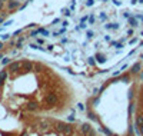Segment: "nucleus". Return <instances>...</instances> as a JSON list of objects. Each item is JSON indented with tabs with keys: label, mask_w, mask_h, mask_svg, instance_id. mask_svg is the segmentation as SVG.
Instances as JSON below:
<instances>
[{
	"label": "nucleus",
	"mask_w": 143,
	"mask_h": 136,
	"mask_svg": "<svg viewBox=\"0 0 143 136\" xmlns=\"http://www.w3.org/2000/svg\"><path fill=\"white\" fill-rule=\"evenodd\" d=\"M136 113L143 116V83H142V86H140V89H139V97H137V103H136ZM133 129L139 136H143V126L133 127Z\"/></svg>",
	"instance_id": "f257e3e1"
},
{
	"label": "nucleus",
	"mask_w": 143,
	"mask_h": 136,
	"mask_svg": "<svg viewBox=\"0 0 143 136\" xmlns=\"http://www.w3.org/2000/svg\"><path fill=\"white\" fill-rule=\"evenodd\" d=\"M43 103H44V108L46 109H52L54 105H57L59 102V96L56 95L54 92H47L46 95L43 96Z\"/></svg>",
	"instance_id": "f03ea898"
},
{
	"label": "nucleus",
	"mask_w": 143,
	"mask_h": 136,
	"mask_svg": "<svg viewBox=\"0 0 143 136\" xmlns=\"http://www.w3.org/2000/svg\"><path fill=\"white\" fill-rule=\"evenodd\" d=\"M33 66H34V63L33 62H30V60H22V67H20V74H27V73H30L31 70H33Z\"/></svg>",
	"instance_id": "7ed1b4c3"
},
{
	"label": "nucleus",
	"mask_w": 143,
	"mask_h": 136,
	"mask_svg": "<svg viewBox=\"0 0 143 136\" xmlns=\"http://www.w3.org/2000/svg\"><path fill=\"white\" fill-rule=\"evenodd\" d=\"M20 67H22V62H12L10 65H7V72L16 74V73H19Z\"/></svg>",
	"instance_id": "20e7f679"
},
{
	"label": "nucleus",
	"mask_w": 143,
	"mask_h": 136,
	"mask_svg": "<svg viewBox=\"0 0 143 136\" xmlns=\"http://www.w3.org/2000/svg\"><path fill=\"white\" fill-rule=\"evenodd\" d=\"M25 109L29 112H37L39 109H40V106H39L37 102H34V100H30V102H27L25 105Z\"/></svg>",
	"instance_id": "39448f33"
},
{
	"label": "nucleus",
	"mask_w": 143,
	"mask_h": 136,
	"mask_svg": "<svg viewBox=\"0 0 143 136\" xmlns=\"http://www.w3.org/2000/svg\"><path fill=\"white\" fill-rule=\"evenodd\" d=\"M53 125H54V130L59 133H63L66 129V126H67V123L66 122H60V120H54L53 122Z\"/></svg>",
	"instance_id": "423d86ee"
},
{
	"label": "nucleus",
	"mask_w": 143,
	"mask_h": 136,
	"mask_svg": "<svg viewBox=\"0 0 143 136\" xmlns=\"http://www.w3.org/2000/svg\"><path fill=\"white\" fill-rule=\"evenodd\" d=\"M37 127L42 130V132H47V130L52 127V125H50V120H49V119H44V120H40V122H39Z\"/></svg>",
	"instance_id": "0eeeda50"
},
{
	"label": "nucleus",
	"mask_w": 143,
	"mask_h": 136,
	"mask_svg": "<svg viewBox=\"0 0 143 136\" xmlns=\"http://www.w3.org/2000/svg\"><path fill=\"white\" fill-rule=\"evenodd\" d=\"M92 129H93V127H92L89 123H82V126H80V132H82V135H83V136H86Z\"/></svg>",
	"instance_id": "6e6552de"
},
{
	"label": "nucleus",
	"mask_w": 143,
	"mask_h": 136,
	"mask_svg": "<svg viewBox=\"0 0 143 136\" xmlns=\"http://www.w3.org/2000/svg\"><path fill=\"white\" fill-rule=\"evenodd\" d=\"M19 2H17V0H10L9 3H7V10H9V12H12V10H16L17 9V7H19Z\"/></svg>",
	"instance_id": "1a4fd4ad"
},
{
	"label": "nucleus",
	"mask_w": 143,
	"mask_h": 136,
	"mask_svg": "<svg viewBox=\"0 0 143 136\" xmlns=\"http://www.w3.org/2000/svg\"><path fill=\"white\" fill-rule=\"evenodd\" d=\"M140 70H142V65H140L139 62H136L133 66H132V69H130V74H139Z\"/></svg>",
	"instance_id": "9d476101"
},
{
	"label": "nucleus",
	"mask_w": 143,
	"mask_h": 136,
	"mask_svg": "<svg viewBox=\"0 0 143 136\" xmlns=\"http://www.w3.org/2000/svg\"><path fill=\"white\" fill-rule=\"evenodd\" d=\"M33 72H36V73H42V72H43V65L39 63V62H36L34 66H33Z\"/></svg>",
	"instance_id": "9b49d317"
},
{
	"label": "nucleus",
	"mask_w": 143,
	"mask_h": 136,
	"mask_svg": "<svg viewBox=\"0 0 143 136\" xmlns=\"http://www.w3.org/2000/svg\"><path fill=\"white\" fill-rule=\"evenodd\" d=\"M87 116H89V119H90V120H93V122H99V119H97L96 113H94V112H92L90 109H87Z\"/></svg>",
	"instance_id": "f8f14e48"
},
{
	"label": "nucleus",
	"mask_w": 143,
	"mask_h": 136,
	"mask_svg": "<svg viewBox=\"0 0 143 136\" xmlns=\"http://www.w3.org/2000/svg\"><path fill=\"white\" fill-rule=\"evenodd\" d=\"M30 49H33V50H42V52H46V49L44 47H42L40 44H36V43H30Z\"/></svg>",
	"instance_id": "ddd939ff"
},
{
	"label": "nucleus",
	"mask_w": 143,
	"mask_h": 136,
	"mask_svg": "<svg viewBox=\"0 0 143 136\" xmlns=\"http://www.w3.org/2000/svg\"><path fill=\"white\" fill-rule=\"evenodd\" d=\"M94 59H96L97 63H105V62H106V57H105L103 55H100V53H97V55L94 56Z\"/></svg>",
	"instance_id": "4468645a"
},
{
	"label": "nucleus",
	"mask_w": 143,
	"mask_h": 136,
	"mask_svg": "<svg viewBox=\"0 0 143 136\" xmlns=\"http://www.w3.org/2000/svg\"><path fill=\"white\" fill-rule=\"evenodd\" d=\"M99 132H103L106 136H112V135H113V132H112V130H109L107 127H105V126L99 127Z\"/></svg>",
	"instance_id": "2eb2a0df"
},
{
	"label": "nucleus",
	"mask_w": 143,
	"mask_h": 136,
	"mask_svg": "<svg viewBox=\"0 0 143 136\" xmlns=\"http://www.w3.org/2000/svg\"><path fill=\"white\" fill-rule=\"evenodd\" d=\"M23 42H25V36H20L19 39H17V42H16V47H17V49H22Z\"/></svg>",
	"instance_id": "dca6fc26"
},
{
	"label": "nucleus",
	"mask_w": 143,
	"mask_h": 136,
	"mask_svg": "<svg viewBox=\"0 0 143 136\" xmlns=\"http://www.w3.org/2000/svg\"><path fill=\"white\" fill-rule=\"evenodd\" d=\"M7 77H9V72H7V69L6 70H0V79H2V80H6Z\"/></svg>",
	"instance_id": "f3484780"
},
{
	"label": "nucleus",
	"mask_w": 143,
	"mask_h": 136,
	"mask_svg": "<svg viewBox=\"0 0 143 136\" xmlns=\"http://www.w3.org/2000/svg\"><path fill=\"white\" fill-rule=\"evenodd\" d=\"M12 63V59H9V57H3L2 59V65L3 66H7V65H10Z\"/></svg>",
	"instance_id": "a211bd4d"
},
{
	"label": "nucleus",
	"mask_w": 143,
	"mask_h": 136,
	"mask_svg": "<svg viewBox=\"0 0 143 136\" xmlns=\"http://www.w3.org/2000/svg\"><path fill=\"white\" fill-rule=\"evenodd\" d=\"M39 30H40V34H43V36H50V32L47 30V29H43V27H39Z\"/></svg>",
	"instance_id": "6ab92c4d"
},
{
	"label": "nucleus",
	"mask_w": 143,
	"mask_h": 136,
	"mask_svg": "<svg viewBox=\"0 0 143 136\" xmlns=\"http://www.w3.org/2000/svg\"><path fill=\"white\" fill-rule=\"evenodd\" d=\"M10 37H12V34H9V33H4V34H2V40H9Z\"/></svg>",
	"instance_id": "aec40b11"
},
{
	"label": "nucleus",
	"mask_w": 143,
	"mask_h": 136,
	"mask_svg": "<svg viewBox=\"0 0 143 136\" xmlns=\"http://www.w3.org/2000/svg\"><path fill=\"white\" fill-rule=\"evenodd\" d=\"M87 22H89V25H93V23H94V16L90 14L89 17H87Z\"/></svg>",
	"instance_id": "412c9836"
},
{
	"label": "nucleus",
	"mask_w": 143,
	"mask_h": 136,
	"mask_svg": "<svg viewBox=\"0 0 143 136\" xmlns=\"http://www.w3.org/2000/svg\"><path fill=\"white\" fill-rule=\"evenodd\" d=\"M39 33H40V30H39V29H36V30H33V32L30 33V36H31V37H36Z\"/></svg>",
	"instance_id": "4be33fe9"
},
{
	"label": "nucleus",
	"mask_w": 143,
	"mask_h": 136,
	"mask_svg": "<svg viewBox=\"0 0 143 136\" xmlns=\"http://www.w3.org/2000/svg\"><path fill=\"white\" fill-rule=\"evenodd\" d=\"M87 62H89V65H90V66H94V65H96V62H94V57H89V60H87Z\"/></svg>",
	"instance_id": "5701e85b"
},
{
	"label": "nucleus",
	"mask_w": 143,
	"mask_h": 136,
	"mask_svg": "<svg viewBox=\"0 0 143 136\" xmlns=\"http://www.w3.org/2000/svg\"><path fill=\"white\" fill-rule=\"evenodd\" d=\"M62 12H63V14H65V16H67V17L72 14V13H70V10H69V9H63Z\"/></svg>",
	"instance_id": "b1692460"
},
{
	"label": "nucleus",
	"mask_w": 143,
	"mask_h": 136,
	"mask_svg": "<svg viewBox=\"0 0 143 136\" xmlns=\"http://www.w3.org/2000/svg\"><path fill=\"white\" fill-rule=\"evenodd\" d=\"M93 36H94V33L92 30H87V39H93Z\"/></svg>",
	"instance_id": "393cba45"
},
{
	"label": "nucleus",
	"mask_w": 143,
	"mask_h": 136,
	"mask_svg": "<svg viewBox=\"0 0 143 136\" xmlns=\"http://www.w3.org/2000/svg\"><path fill=\"white\" fill-rule=\"evenodd\" d=\"M67 120H69V122H75V120H76L75 115H70V116H67Z\"/></svg>",
	"instance_id": "a878e982"
},
{
	"label": "nucleus",
	"mask_w": 143,
	"mask_h": 136,
	"mask_svg": "<svg viewBox=\"0 0 143 136\" xmlns=\"http://www.w3.org/2000/svg\"><path fill=\"white\" fill-rule=\"evenodd\" d=\"M99 100H100V96H97V97H94V99H93V106H96L97 103H99Z\"/></svg>",
	"instance_id": "bb28decb"
},
{
	"label": "nucleus",
	"mask_w": 143,
	"mask_h": 136,
	"mask_svg": "<svg viewBox=\"0 0 143 136\" xmlns=\"http://www.w3.org/2000/svg\"><path fill=\"white\" fill-rule=\"evenodd\" d=\"M77 109L83 112V110H84V105H83V103H77Z\"/></svg>",
	"instance_id": "cd10ccee"
},
{
	"label": "nucleus",
	"mask_w": 143,
	"mask_h": 136,
	"mask_svg": "<svg viewBox=\"0 0 143 136\" xmlns=\"http://www.w3.org/2000/svg\"><path fill=\"white\" fill-rule=\"evenodd\" d=\"M37 44L43 46V44H44V39H37Z\"/></svg>",
	"instance_id": "c85d7f7f"
},
{
	"label": "nucleus",
	"mask_w": 143,
	"mask_h": 136,
	"mask_svg": "<svg viewBox=\"0 0 143 136\" xmlns=\"http://www.w3.org/2000/svg\"><path fill=\"white\" fill-rule=\"evenodd\" d=\"M33 27H36V25H34V23H30V25L26 26V29H33Z\"/></svg>",
	"instance_id": "c756f323"
},
{
	"label": "nucleus",
	"mask_w": 143,
	"mask_h": 136,
	"mask_svg": "<svg viewBox=\"0 0 143 136\" xmlns=\"http://www.w3.org/2000/svg\"><path fill=\"white\" fill-rule=\"evenodd\" d=\"M12 23H13V20H7V22H4V23H3V26H10Z\"/></svg>",
	"instance_id": "7c9ffc66"
},
{
	"label": "nucleus",
	"mask_w": 143,
	"mask_h": 136,
	"mask_svg": "<svg viewBox=\"0 0 143 136\" xmlns=\"http://www.w3.org/2000/svg\"><path fill=\"white\" fill-rule=\"evenodd\" d=\"M57 23H60V19H54L53 20V25H57Z\"/></svg>",
	"instance_id": "2f4dec72"
},
{
	"label": "nucleus",
	"mask_w": 143,
	"mask_h": 136,
	"mask_svg": "<svg viewBox=\"0 0 143 136\" xmlns=\"http://www.w3.org/2000/svg\"><path fill=\"white\" fill-rule=\"evenodd\" d=\"M3 86H4V80H2V79H0V89H2Z\"/></svg>",
	"instance_id": "473e14b6"
},
{
	"label": "nucleus",
	"mask_w": 143,
	"mask_h": 136,
	"mask_svg": "<svg viewBox=\"0 0 143 136\" xmlns=\"http://www.w3.org/2000/svg\"><path fill=\"white\" fill-rule=\"evenodd\" d=\"M106 86H107V85H103V86H102V87H100V93H102V92H103V90H105V89H106Z\"/></svg>",
	"instance_id": "72a5a7b5"
},
{
	"label": "nucleus",
	"mask_w": 143,
	"mask_h": 136,
	"mask_svg": "<svg viewBox=\"0 0 143 136\" xmlns=\"http://www.w3.org/2000/svg\"><path fill=\"white\" fill-rule=\"evenodd\" d=\"M66 70H67V73H70V74H76L75 72H73V70H70V69H66Z\"/></svg>",
	"instance_id": "f704fd0d"
},
{
	"label": "nucleus",
	"mask_w": 143,
	"mask_h": 136,
	"mask_svg": "<svg viewBox=\"0 0 143 136\" xmlns=\"http://www.w3.org/2000/svg\"><path fill=\"white\" fill-rule=\"evenodd\" d=\"M67 25H69L67 22H62V26H63V27H67Z\"/></svg>",
	"instance_id": "c9c22d12"
},
{
	"label": "nucleus",
	"mask_w": 143,
	"mask_h": 136,
	"mask_svg": "<svg viewBox=\"0 0 143 136\" xmlns=\"http://www.w3.org/2000/svg\"><path fill=\"white\" fill-rule=\"evenodd\" d=\"M54 49V46H52V44H50V46H47V50H53Z\"/></svg>",
	"instance_id": "e433bc0d"
},
{
	"label": "nucleus",
	"mask_w": 143,
	"mask_h": 136,
	"mask_svg": "<svg viewBox=\"0 0 143 136\" xmlns=\"http://www.w3.org/2000/svg\"><path fill=\"white\" fill-rule=\"evenodd\" d=\"M3 47H4V46H3V43H2V42H0V50L3 49Z\"/></svg>",
	"instance_id": "4c0bfd02"
},
{
	"label": "nucleus",
	"mask_w": 143,
	"mask_h": 136,
	"mask_svg": "<svg viewBox=\"0 0 143 136\" xmlns=\"http://www.w3.org/2000/svg\"><path fill=\"white\" fill-rule=\"evenodd\" d=\"M0 59H3V53H0Z\"/></svg>",
	"instance_id": "58836bf2"
}]
</instances>
